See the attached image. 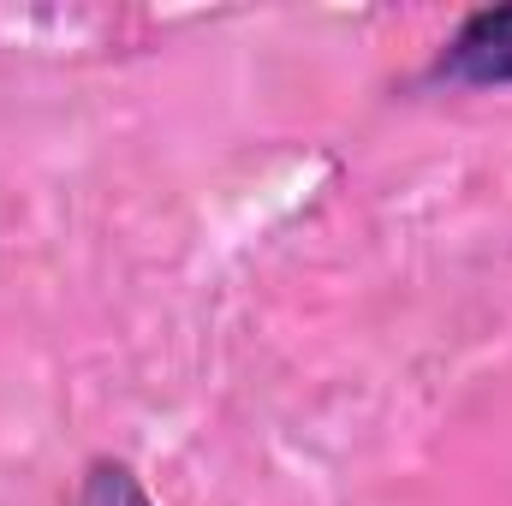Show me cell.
Masks as SVG:
<instances>
[{
    "label": "cell",
    "mask_w": 512,
    "mask_h": 506,
    "mask_svg": "<svg viewBox=\"0 0 512 506\" xmlns=\"http://www.w3.org/2000/svg\"><path fill=\"white\" fill-rule=\"evenodd\" d=\"M66 506H155V501H149L143 477L131 471L126 459H90Z\"/></svg>",
    "instance_id": "2"
},
{
    "label": "cell",
    "mask_w": 512,
    "mask_h": 506,
    "mask_svg": "<svg viewBox=\"0 0 512 506\" xmlns=\"http://www.w3.org/2000/svg\"><path fill=\"white\" fill-rule=\"evenodd\" d=\"M429 84L453 90H512V6L471 12L435 54Z\"/></svg>",
    "instance_id": "1"
}]
</instances>
